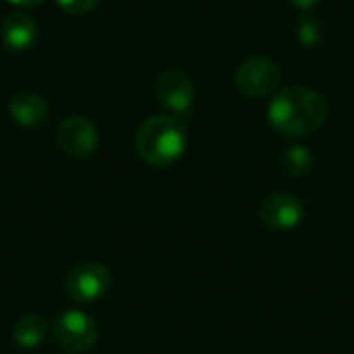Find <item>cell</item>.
<instances>
[{
	"instance_id": "obj_1",
	"label": "cell",
	"mask_w": 354,
	"mask_h": 354,
	"mask_svg": "<svg viewBox=\"0 0 354 354\" xmlns=\"http://www.w3.org/2000/svg\"><path fill=\"white\" fill-rule=\"evenodd\" d=\"M328 112L326 95L303 85L280 89L268 104L270 124L286 137H305L315 133L326 122Z\"/></svg>"
},
{
	"instance_id": "obj_2",
	"label": "cell",
	"mask_w": 354,
	"mask_h": 354,
	"mask_svg": "<svg viewBox=\"0 0 354 354\" xmlns=\"http://www.w3.org/2000/svg\"><path fill=\"white\" fill-rule=\"evenodd\" d=\"M187 124L180 116L174 114H156L149 116L137 131L135 145L143 162L149 166H170L187 149Z\"/></svg>"
},
{
	"instance_id": "obj_3",
	"label": "cell",
	"mask_w": 354,
	"mask_h": 354,
	"mask_svg": "<svg viewBox=\"0 0 354 354\" xmlns=\"http://www.w3.org/2000/svg\"><path fill=\"white\" fill-rule=\"evenodd\" d=\"M282 81L280 66L268 56L245 58L234 75L236 89L247 97H266L278 89Z\"/></svg>"
},
{
	"instance_id": "obj_4",
	"label": "cell",
	"mask_w": 354,
	"mask_h": 354,
	"mask_svg": "<svg viewBox=\"0 0 354 354\" xmlns=\"http://www.w3.org/2000/svg\"><path fill=\"white\" fill-rule=\"evenodd\" d=\"M97 324L79 309L62 311L54 322V338L64 351L85 353L97 342Z\"/></svg>"
},
{
	"instance_id": "obj_5",
	"label": "cell",
	"mask_w": 354,
	"mask_h": 354,
	"mask_svg": "<svg viewBox=\"0 0 354 354\" xmlns=\"http://www.w3.org/2000/svg\"><path fill=\"white\" fill-rule=\"evenodd\" d=\"M112 284V276L106 266L87 261L77 266L64 282L66 295L77 303H93L102 299Z\"/></svg>"
},
{
	"instance_id": "obj_6",
	"label": "cell",
	"mask_w": 354,
	"mask_h": 354,
	"mask_svg": "<svg viewBox=\"0 0 354 354\" xmlns=\"http://www.w3.org/2000/svg\"><path fill=\"white\" fill-rule=\"evenodd\" d=\"M153 91L160 104L172 110L174 114H187L195 97L193 81L185 73L174 71V68L164 71L156 77Z\"/></svg>"
},
{
	"instance_id": "obj_7",
	"label": "cell",
	"mask_w": 354,
	"mask_h": 354,
	"mask_svg": "<svg viewBox=\"0 0 354 354\" xmlns=\"http://www.w3.org/2000/svg\"><path fill=\"white\" fill-rule=\"evenodd\" d=\"M56 141L66 153L75 158H85L95 151L100 135L95 124L85 116H68L58 124Z\"/></svg>"
},
{
	"instance_id": "obj_8",
	"label": "cell",
	"mask_w": 354,
	"mask_h": 354,
	"mask_svg": "<svg viewBox=\"0 0 354 354\" xmlns=\"http://www.w3.org/2000/svg\"><path fill=\"white\" fill-rule=\"evenodd\" d=\"M303 203L297 195L290 193H274L263 199L261 203V220L270 230L276 232H288L297 228L303 220Z\"/></svg>"
},
{
	"instance_id": "obj_9",
	"label": "cell",
	"mask_w": 354,
	"mask_h": 354,
	"mask_svg": "<svg viewBox=\"0 0 354 354\" xmlns=\"http://www.w3.org/2000/svg\"><path fill=\"white\" fill-rule=\"evenodd\" d=\"M0 35L10 50L23 52L33 46L37 35V23L25 10H10L0 23Z\"/></svg>"
},
{
	"instance_id": "obj_10",
	"label": "cell",
	"mask_w": 354,
	"mask_h": 354,
	"mask_svg": "<svg viewBox=\"0 0 354 354\" xmlns=\"http://www.w3.org/2000/svg\"><path fill=\"white\" fill-rule=\"evenodd\" d=\"M8 112L15 122L21 127H37L48 116V104L39 93L33 91H19L12 95L8 104Z\"/></svg>"
},
{
	"instance_id": "obj_11",
	"label": "cell",
	"mask_w": 354,
	"mask_h": 354,
	"mask_svg": "<svg viewBox=\"0 0 354 354\" xmlns=\"http://www.w3.org/2000/svg\"><path fill=\"white\" fill-rule=\"evenodd\" d=\"M48 334V322L39 313H27L23 315L12 330L15 342L21 348H35L44 342Z\"/></svg>"
},
{
	"instance_id": "obj_12",
	"label": "cell",
	"mask_w": 354,
	"mask_h": 354,
	"mask_svg": "<svg viewBox=\"0 0 354 354\" xmlns=\"http://www.w3.org/2000/svg\"><path fill=\"white\" fill-rule=\"evenodd\" d=\"M313 166V153L307 145H290L282 153V168L288 176H305Z\"/></svg>"
},
{
	"instance_id": "obj_13",
	"label": "cell",
	"mask_w": 354,
	"mask_h": 354,
	"mask_svg": "<svg viewBox=\"0 0 354 354\" xmlns=\"http://www.w3.org/2000/svg\"><path fill=\"white\" fill-rule=\"evenodd\" d=\"M297 37H299V41L305 48L319 46L322 39H324V25H322V21L315 15H311V12L303 15L297 21Z\"/></svg>"
},
{
	"instance_id": "obj_14",
	"label": "cell",
	"mask_w": 354,
	"mask_h": 354,
	"mask_svg": "<svg viewBox=\"0 0 354 354\" xmlns=\"http://www.w3.org/2000/svg\"><path fill=\"white\" fill-rule=\"evenodd\" d=\"M58 6L62 10H66L68 15H75L77 17V15H85L91 8H95L97 2L95 0H68V2H58Z\"/></svg>"
}]
</instances>
